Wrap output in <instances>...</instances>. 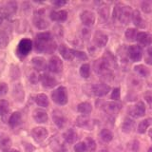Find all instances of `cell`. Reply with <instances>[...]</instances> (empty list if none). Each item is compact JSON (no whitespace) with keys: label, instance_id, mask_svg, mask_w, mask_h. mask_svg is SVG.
I'll return each mask as SVG.
<instances>
[{"label":"cell","instance_id":"obj_26","mask_svg":"<svg viewBox=\"0 0 152 152\" xmlns=\"http://www.w3.org/2000/svg\"><path fill=\"white\" fill-rule=\"evenodd\" d=\"M134 126H135V123L132 119L126 118L125 121H124V123H123V125H122V130L125 133H129L132 131L133 128H134Z\"/></svg>","mask_w":152,"mask_h":152},{"label":"cell","instance_id":"obj_19","mask_svg":"<svg viewBox=\"0 0 152 152\" xmlns=\"http://www.w3.org/2000/svg\"><path fill=\"white\" fill-rule=\"evenodd\" d=\"M12 145V140L8 135L0 133V148L3 150H8Z\"/></svg>","mask_w":152,"mask_h":152},{"label":"cell","instance_id":"obj_14","mask_svg":"<svg viewBox=\"0 0 152 152\" xmlns=\"http://www.w3.org/2000/svg\"><path fill=\"white\" fill-rule=\"evenodd\" d=\"M16 9H17L16 3L12 2V1H10V2H7L1 8V12L4 14L5 16H10V15H12V14L15 13Z\"/></svg>","mask_w":152,"mask_h":152},{"label":"cell","instance_id":"obj_20","mask_svg":"<svg viewBox=\"0 0 152 152\" xmlns=\"http://www.w3.org/2000/svg\"><path fill=\"white\" fill-rule=\"evenodd\" d=\"M59 52L60 54L62 55L64 59L66 60H72L73 59V55H72V50L69 49L68 47L65 45H60L59 46Z\"/></svg>","mask_w":152,"mask_h":152},{"label":"cell","instance_id":"obj_46","mask_svg":"<svg viewBox=\"0 0 152 152\" xmlns=\"http://www.w3.org/2000/svg\"><path fill=\"white\" fill-rule=\"evenodd\" d=\"M39 80H40V76H38L36 72H32L30 75V81L32 84H36Z\"/></svg>","mask_w":152,"mask_h":152},{"label":"cell","instance_id":"obj_15","mask_svg":"<svg viewBox=\"0 0 152 152\" xmlns=\"http://www.w3.org/2000/svg\"><path fill=\"white\" fill-rule=\"evenodd\" d=\"M50 147L54 152H66V145L58 138H53L50 142Z\"/></svg>","mask_w":152,"mask_h":152},{"label":"cell","instance_id":"obj_33","mask_svg":"<svg viewBox=\"0 0 152 152\" xmlns=\"http://www.w3.org/2000/svg\"><path fill=\"white\" fill-rule=\"evenodd\" d=\"M36 40L41 42H50L52 41V36L50 32H41L36 35Z\"/></svg>","mask_w":152,"mask_h":152},{"label":"cell","instance_id":"obj_7","mask_svg":"<svg viewBox=\"0 0 152 152\" xmlns=\"http://www.w3.org/2000/svg\"><path fill=\"white\" fill-rule=\"evenodd\" d=\"M40 82L42 83L43 87L48 88H53L58 84L57 80L53 77V76H50L48 73H44V74L40 75Z\"/></svg>","mask_w":152,"mask_h":152},{"label":"cell","instance_id":"obj_34","mask_svg":"<svg viewBox=\"0 0 152 152\" xmlns=\"http://www.w3.org/2000/svg\"><path fill=\"white\" fill-rule=\"evenodd\" d=\"M150 125V120L149 119H145V120H142L139 126H138V132L141 133V134H144V133L146 131V129L148 128Z\"/></svg>","mask_w":152,"mask_h":152},{"label":"cell","instance_id":"obj_50","mask_svg":"<svg viewBox=\"0 0 152 152\" xmlns=\"http://www.w3.org/2000/svg\"><path fill=\"white\" fill-rule=\"evenodd\" d=\"M4 152H19V151L15 149H8V150H4Z\"/></svg>","mask_w":152,"mask_h":152},{"label":"cell","instance_id":"obj_24","mask_svg":"<svg viewBox=\"0 0 152 152\" xmlns=\"http://www.w3.org/2000/svg\"><path fill=\"white\" fill-rule=\"evenodd\" d=\"M22 120V115L20 112H14L12 113L9 119V124L12 127H15L18 125H20Z\"/></svg>","mask_w":152,"mask_h":152},{"label":"cell","instance_id":"obj_1","mask_svg":"<svg viewBox=\"0 0 152 152\" xmlns=\"http://www.w3.org/2000/svg\"><path fill=\"white\" fill-rule=\"evenodd\" d=\"M132 10L128 6L118 4L113 10V18L119 20L123 24H128L132 18Z\"/></svg>","mask_w":152,"mask_h":152},{"label":"cell","instance_id":"obj_41","mask_svg":"<svg viewBox=\"0 0 152 152\" xmlns=\"http://www.w3.org/2000/svg\"><path fill=\"white\" fill-rule=\"evenodd\" d=\"M72 55H73V58L75 57V58H77L79 60H87L88 59L87 54L83 51H78V50H72Z\"/></svg>","mask_w":152,"mask_h":152},{"label":"cell","instance_id":"obj_44","mask_svg":"<svg viewBox=\"0 0 152 152\" xmlns=\"http://www.w3.org/2000/svg\"><path fill=\"white\" fill-rule=\"evenodd\" d=\"M8 85L4 82H1L0 83V97L4 96V95H6L7 92H8Z\"/></svg>","mask_w":152,"mask_h":152},{"label":"cell","instance_id":"obj_30","mask_svg":"<svg viewBox=\"0 0 152 152\" xmlns=\"http://www.w3.org/2000/svg\"><path fill=\"white\" fill-rule=\"evenodd\" d=\"M100 138H101V140L103 142H109L113 139V134H112V132L110 130L104 128V129H102L101 132H100Z\"/></svg>","mask_w":152,"mask_h":152},{"label":"cell","instance_id":"obj_38","mask_svg":"<svg viewBox=\"0 0 152 152\" xmlns=\"http://www.w3.org/2000/svg\"><path fill=\"white\" fill-rule=\"evenodd\" d=\"M8 43H9L8 35L4 31H0V49H4V48H6Z\"/></svg>","mask_w":152,"mask_h":152},{"label":"cell","instance_id":"obj_29","mask_svg":"<svg viewBox=\"0 0 152 152\" xmlns=\"http://www.w3.org/2000/svg\"><path fill=\"white\" fill-rule=\"evenodd\" d=\"M35 102L39 107H47L49 106V99H48V96L46 94H38L35 96Z\"/></svg>","mask_w":152,"mask_h":152},{"label":"cell","instance_id":"obj_27","mask_svg":"<svg viewBox=\"0 0 152 152\" xmlns=\"http://www.w3.org/2000/svg\"><path fill=\"white\" fill-rule=\"evenodd\" d=\"M90 120L87 115H81L76 119V126L82 128H88L89 127Z\"/></svg>","mask_w":152,"mask_h":152},{"label":"cell","instance_id":"obj_40","mask_svg":"<svg viewBox=\"0 0 152 152\" xmlns=\"http://www.w3.org/2000/svg\"><path fill=\"white\" fill-rule=\"evenodd\" d=\"M142 10L146 13L152 12V1H144L142 3Z\"/></svg>","mask_w":152,"mask_h":152},{"label":"cell","instance_id":"obj_43","mask_svg":"<svg viewBox=\"0 0 152 152\" xmlns=\"http://www.w3.org/2000/svg\"><path fill=\"white\" fill-rule=\"evenodd\" d=\"M145 62L147 64L152 65V46H150L146 50V55H145Z\"/></svg>","mask_w":152,"mask_h":152},{"label":"cell","instance_id":"obj_37","mask_svg":"<svg viewBox=\"0 0 152 152\" xmlns=\"http://www.w3.org/2000/svg\"><path fill=\"white\" fill-rule=\"evenodd\" d=\"M109 15V9L106 6L102 7L99 10V16L101 21H106Z\"/></svg>","mask_w":152,"mask_h":152},{"label":"cell","instance_id":"obj_4","mask_svg":"<svg viewBox=\"0 0 152 152\" xmlns=\"http://www.w3.org/2000/svg\"><path fill=\"white\" fill-rule=\"evenodd\" d=\"M50 71L53 73H59L63 69V62L57 56L51 57L49 61V66H48Z\"/></svg>","mask_w":152,"mask_h":152},{"label":"cell","instance_id":"obj_9","mask_svg":"<svg viewBox=\"0 0 152 152\" xmlns=\"http://www.w3.org/2000/svg\"><path fill=\"white\" fill-rule=\"evenodd\" d=\"M109 90H110V87L106 84H96L92 87L93 94L98 97H102L107 95L109 92Z\"/></svg>","mask_w":152,"mask_h":152},{"label":"cell","instance_id":"obj_2","mask_svg":"<svg viewBox=\"0 0 152 152\" xmlns=\"http://www.w3.org/2000/svg\"><path fill=\"white\" fill-rule=\"evenodd\" d=\"M52 101L56 103L57 104H61L64 106L68 103V92H66V88L64 87H59L53 90V92L51 94Z\"/></svg>","mask_w":152,"mask_h":152},{"label":"cell","instance_id":"obj_5","mask_svg":"<svg viewBox=\"0 0 152 152\" xmlns=\"http://www.w3.org/2000/svg\"><path fill=\"white\" fill-rule=\"evenodd\" d=\"M48 130L46 129L45 127H34L31 130V136L37 142H42L43 141H45L48 137Z\"/></svg>","mask_w":152,"mask_h":152},{"label":"cell","instance_id":"obj_42","mask_svg":"<svg viewBox=\"0 0 152 152\" xmlns=\"http://www.w3.org/2000/svg\"><path fill=\"white\" fill-rule=\"evenodd\" d=\"M74 150L75 152H87L88 148H87V145L85 144V142H78L77 145H75Z\"/></svg>","mask_w":152,"mask_h":152},{"label":"cell","instance_id":"obj_10","mask_svg":"<svg viewBox=\"0 0 152 152\" xmlns=\"http://www.w3.org/2000/svg\"><path fill=\"white\" fill-rule=\"evenodd\" d=\"M108 41V37L106 33H104L102 31H96L94 34L93 42L94 44L99 48H103L107 45V43Z\"/></svg>","mask_w":152,"mask_h":152},{"label":"cell","instance_id":"obj_35","mask_svg":"<svg viewBox=\"0 0 152 152\" xmlns=\"http://www.w3.org/2000/svg\"><path fill=\"white\" fill-rule=\"evenodd\" d=\"M10 104L9 102L6 100H0V116L6 115L9 111Z\"/></svg>","mask_w":152,"mask_h":152},{"label":"cell","instance_id":"obj_48","mask_svg":"<svg viewBox=\"0 0 152 152\" xmlns=\"http://www.w3.org/2000/svg\"><path fill=\"white\" fill-rule=\"evenodd\" d=\"M111 99L113 100H118L120 99V88H114V90L111 93Z\"/></svg>","mask_w":152,"mask_h":152},{"label":"cell","instance_id":"obj_18","mask_svg":"<svg viewBox=\"0 0 152 152\" xmlns=\"http://www.w3.org/2000/svg\"><path fill=\"white\" fill-rule=\"evenodd\" d=\"M121 109V104L116 102H108L104 104V110L108 114H116Z\"/></svg>","mask_w":152,"mask_h":152},{"label":"cell","instance_id":"obj_17","mask_svg":"<svg viewBox=\"0 0 152 152\" xmlns=\"http://www.w3.org/2000/svg\"><path fill=\"white\" fill-rule=\"evenodd\" d=\"M68 18V12L66 11H58V12H51L50 19L56 22H64Z\"/></svg>","mask_w":152,"mask_h":152},{"label":"cell","instance_id":"obj_8","mask_svg":"<svg viewBox=\"0 0 152 152\" xmlns=\"http://www.w3.org/2000/svg\"><path fill=\"white\" fill-rule=\"evenodd\" d=\"M81 21L84 25L88 27H91L95 23V14L90 11H84L80 15Z\"/></svg>","mask_w":152,"mask_h":152},{"label":"cell","instance_id":"obj_23","mask_svg":"<svg viewBox=\"0 0 152 152\" xmlns=\"http://www.w3.org/2000/svg\"><path fill=\"white\" fill-rule=\"evenodd\" d=\"M52 119H53V122L55 125L58 126V127H63L65 126V123H66V119L63 116V114L59 111H54L53 112V115H52Z\"/></svg>","mask_w":152,"mask_h":152},{"label":"cell","instance_id":"obj_22","mask_svg":"<svg viewBox=\"0 0 152 152\" xmlns=\"http://www.w3.org/2000/svg\"><path fill=\"white\" fill-rule=\"evenodd\" d=\"M33 22H34V25L36 28H40V30H45L46 28H48L49 26V23L46 20L44 17H42L40 14L34 16V19H33Z\"/></svg>","mask_w":152,"mask_h":152},{"label":"cell","instance_id":"obj_47","mask_svg":"<svg viewBox=\"0 0 152 152\" xmlns=\"http://www.w3.org/2000/svg\"><path fill=\"white\" fill-rule=\"evenodd\" d=\"M128 146H131V148H129V151L131 152H137L138 151V148H139V144H138V142L137 141H134V142H132L131 144L128 145Z\"/></svg>","mask_w":152,"mask_h":152},{"label":"cell","instance_id":"obj_39","mask_svg":"<svg viewBox=\"0 0 152 152\" xmlns=\"http://www.w3.org/2000/svg\"><path fill=\"white\" fill-rule=\"evenodd\" d=\"M85 144L87 145L88 151H89V152H94L95 149H96V144H95V142L91 139V138H87L85 141Z\"/></svg>","mask_w":152,"mask_h":152},{"label":"cell","instance_id":"obj_31","mask_svg":"<svg viewBox=\"0 0 152 152\" xmlns=\"http://www.w3.org/2000/svg\"><path fill=\"white\" fill-rule=\"evenodd\" d=\"M135 71L136 72L142 76V77H147V76L149 75V69L146 68V66H145L144 65H139V66H136L135 68H134Z\"/></svg>","mask_w":152,"mask_h":152},{"label":"cell","instance_id":"obj_12","mask_svg":"<svg viewBox=\"0 0 152 152\" xmlns=\"http://www.w3.org/2000/svg\"><path fill=\"white\" fill-rule=\"evenodd\" d=\"M136 40L142 47H147L152 43L151 35L149 34V33H147V32H139L137 34Z\"/></svg>","mask_w":152,"mask_h":152},{"label":"cell","instance_id":"obj_52","mask_svg":"<svg viewBox=\"0 0 152 152\" xmlns=\"http://www.w3.org/2000/svg\"><path fill=\"white\" fill-rule=\"evenodd\" d=\"M148 152H152V147H150V148L148 149Z\"/></svg>","mask_w":152,"mask_h":152},{"label":"cell","instance_id":"obj_28","mask_svg":"<svg viewBox=\"0 0 152 152\" xmlns=\"http://www.w3.org/2000/svg\"><path fill=\"white\" fill-rule=\"evenodd\" d=\"M77 110L78 112L85 114V115H88V113L91 112L92 110V107H91V104L88 103V102H84V103H81L78 104L77 107Z\"/></svg>","mask_w":152,"mask_h":152},{"label":"cell","instance_id":"obj_6","mask_svg":"<svg viewBox=\"0 0 152 152\" xmlns=\"http://www.w3.org/2000/svg\"><path fill=\"white\" fill-rule=\"evenodd\" d=\"M128 56L133 62H139L142 57V51L140 46L133 45L128 49Z\"/></svg>","mask_w":152,"mask_h":152},{"label":"cell","instance_id":"obj_49","mask_svg":"<svg viewBox=\"0 0 152 152\" xmlns=\"http://www.w3.org/2000/svg\"><path fill=\"white\" fill-rule=\"evenodd\" d=\"M53 3V5H55V6H64V5L66 3V1H65V0H55V1L52 2Z\"/></svg>","mask_w":152,"mask_h":152},{"label":"cell","instance_id":"obj_45","mask_svg":"<svg viewBox=\"0 0 152 152\" xmlns=\"http://www.w3.org/2000/svg\"><path fill=\"white\" fill-rule=\"evenodd\" d=\"M144 98L146 101V103L152 107V92L151 91H146L145 93V95H144Z\"/></svg>","mask_w":152,"mask_h":152},{"label":"cell","instance_id":"obj_51","mask_svg":"<svg viewBox=\"0 0 152 152\" xmlns=\"http://www.w3.org/2000/svg\"><path fill=\"white\" fill-rule=\"evenodd\" d=\"M148 135H149V137H150V139H151V141H152V128H151V129H149V132H148Z\"/></svg>","mask_w":152,"mask_h":152},{"label":"cell","instance_id":"obj_36","mask_svg":"<svg viewBox=\"0 0 152 152\" xmlns=\"http://www.w3.org/2000/svg\"><path fill=\"white\" fill-rule=\"evenodd\" d=\"M90 74V66L88 64H84L80 68V75L83 78H88Z\"/></svg>","mask_w":152,"mask_h":152},{"label":"cell","instance_id":"obj_32","mask_svg":"<svg viewBox=\"0 0 152 152\" xmlns=\"http://www.w3.org/2000/svg\"><path fill=\"white\" fill-rule=\"evenodd\" d=\"M137 31L136 28H127V30L126 31V38L128 40V41H134L136 38H137Z\"/></svg>","mask_w":152,"mask_h":152},{"label":"cell","instance_id":"obj_21","mask_svg":"<svg viewBox=\"0 0 152 152\" xmlns=\"http://www.w3.org/2000/svg\"><path fill=\"white\" fill-rule=\"evenodd\" d=\"M32 66H34V69L37 70H43L46 69L47 64H46V60L43 58V57H34L31 60Z\"/></svg>","mask_w":152,"mask_h":152},{"label":"cell","instance_id":"obj_16","mask_svg":"<svg viewBox=\"0 0 152 152\" xmlns=\"http://www.w3.org/2000/svg\"><path fill=\"white\" fill-rule=\"evenodd\" d=\"M132 22H133V24L136 26V27H138V28H145V21H144V19L142 18V16H141V13H140V12L139 11H133V12H132Z\"/></svg>","mask_w":152,"mask_h":152},{"label":"cell","instance_id":"obj_11","mask_svg":"<svg viewBox=\"0 0 152 152\" xmlns=\"http://www.w3.org/2000/svg\"><path fill=\"white\" fill-rule=\"evenodd\" d=\"M145 114V106L142 101L138 102L134 106V107L130 110V115L135 118L142 117V116H144Z\"/></svg>","mask_w":152,"mask_h":152},{"label":"cell","instance_id":"obj_13","mask_svg":"<svg viewBox=\"0 0 152 152\" xmlns=\"http://www.w3.org/2000/svg\"><path fill=\"white\" fill-rule=\"evenodd\" d=\"M32 117L34 119V121L38 124H44L48 121V113L40 108H37L33 111Z\"/></svg>","mask_w":152,"mask_h":152},{"label":"cell","instance_id":"obj_25","mask_svg":"<svg viewBox=\"0 0 152 152\" xmlns=\"http://www.w3.org/2000/svg\"><path fill=\"white\" fill-rule=\"evenodd\" d=\"M64 140L68 142V144H73V142L76 141L77 139V134H76V132L69 128V129L66 130L65 133H64Z\"/></svg>","mask_w":152,"mask_h":152},{"label":"cell","instance_id":"obj_3","mask_svg":"<svg viewBox=\"0 0 152 152\" xmlns=\"http://www.w3.org/2000/svg\"><path fill=\"white\" fill-rule=\"evenodd\" d=\"M32 49V42L31 39H28V38H24L20 42H19L17 50H16V53L19 57H25L31 52Z\"/></svg>","mask_w":152,"mask_h":152}]
</instances>
